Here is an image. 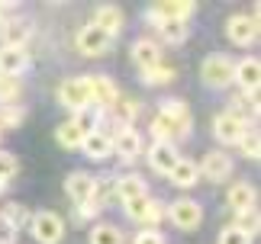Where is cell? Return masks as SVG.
<instances>
[{"label":"cell","mask_w":261,"mask_h":244,"mask_svg":"<svg viewBox=\"0 0 261 244\" xmlns=\"http://www.w3.org/2000/svg\"><path fill=\"white\" fill-rule=\"evenodd\" d=\"M7 187H10V183H0V193H7Z\"/></svg>","instance_id":"60d3db41"},{"label":"cell","mask_w":261,"mask_h":244,"mask_svg":"<svg viewBox=\"0 0 261 244\" xmlns=\"http://www.w3.org/2000/svg\"><path fill=\"white\" fill-rule=\"evenodd\" d=\"M197 4H190V0H165V4H152L145 10V23L152 26H162V23H171V19H177V23H187L190 16H194Z\"/></svg>","instance_id":"3957f363"},{"label":"cell","mask_w":261,"mask_h":244,"mask_svg":"<svg viewBox=\"0 0 261 244\" xmlns=\"http://www.w3.org/2000/svg\"><path fill=\"white\" fill-rule=\"evenodd\" d=\"M84 135H87V129H84V119H68V122H62V126L55 129V141L62 148H68V151H77L81 148V141H84Z\"/></svg>","instance_id":"d6986e66"},{"label":"cell","mask_w":261,"mask_h":244,"mask_svg":"<svg viewBox=\"0 0 261 244\" xmlns=\"http://www.w3.org/2000/svg\"><path fill=\"white\" fill-rule=\"evenodd\" d=\"M133 61L139 71L152 68V65H162V48H158V42H152V39H136L133 42Z\"/></svg>","instance_id":"44dd1931"},{"label":"cell","mask_w":261,"mask_h":244,"mask_svg":"<svg viewBox=\"0 0 261 244\" xmlns=\"http://www.w3.org/2000/svg\"><path fill=\"white\" fill-rule=\"evenodd\" d=\"M16 170H19V161L10 151H0V183H10L16 177Z\"/></svg>","instance_id":"e575fe53"},{"label":"cell","mask_w":261,"mask_h":244,"mask_svg":"<svg viewBox=\"0 0 261 244\" xmlns=\"http://www.w3.org/2000/svg\"><path fill=\"white\" fill-rule=\"evenodd\" d=\"M87 84H90V106H100V109H110L119 100V87L113 84L110 77L103 74H94V77H87Z\"/></svg>","instance_id":"9a60e30c"},{"label":"cell","mask_w":261,"mask_h":244,"mask_svg":"<svg viewBox=\"0 0 261 244\" xmlns=\"http://www.w3.org/2000/svg\"><path fill=\"white\" fill-rule=\"evenodd\" d=\"M255 187L252 183H232L226 193V202H229V209H236V212H245V209H255Z\"/></svg>","instance_id":"603a6c76"},{"label":"cell","mask_w":261,"mask_h":244,"mask_svg":"<svg viewBox=\"0 0 261 244\" xmlns=\"http://www.w3.org/2000/svg\"><path fill=\"white\" fill-rule=\"evenodd\" d=\"M180 161L177 155V145H168V141H152V148H148V167L155 170V174H171V167Z\"/></svg>","instance_id":"5bb4252c"},{"label":"cell","mask_w":261,"mask_h":244,"mask_svg":"<svg viewBox=\"0 0 261 244\" xmlns=\"http://www.w3.org/2000/svg\"><path fill=\"white\" fill-rule=\"evenodd\" d=\"M58 103L68 106L71 113H84L90 106V84L87 77H68L62 80V87H58Z\"/></svg>","instance_id":"277c9868"},{"label":"cell","mask_w":261,"mask_h":244,"mask_svg":"<svg viewBox=\"0 0 261 244\" xmlns=\"http://www.w3.org/2000/svg\"><path fill=\"white\" fill-rule=\"evenodd\" d=\"M94 26H97V29H103L110 39H116L119 33H123V10L113 7V4L97 7V13H94Z\"/></svg>","instance_id":"ffe728a7"},{"label":"cell","mask_w":261,"mask_h":244,"mask_svg":"<svg viewBox=\"0 0 261 244\" xmlns=\"http://www.w3.org/2000/svg\"><path fill=\"white\" fill-rule=\"evenodd\" d=\"M19 97H23V80L0 74V106H13Z\"/></svg>","instance_id":"4316f807"},{"label":"cell","mask_w":261,"mask_h":244,"mask_svg":"<svg viewBox=\"0 0 261 244\" xmlns=\"http://www.w3.org/2000/svg\"><path fill=\"white\" fill-rule=\"evenodd\" d=\"M0 244H16V228H10L4 219H0Z\"/></svg>","instance_id":"f35d334b"},{"label":"cell","mask_w":261,"mask_h":244,"mask_svg":"<svg viewBox=\"0 0 261 244\" xmlns=\"http://www.w3.org/2000/svg\"><path fill=\"white\" fill-rule=\"evenodd\" d=\"M23 122V109L19 106H0V129H16Z\"/></svg>","instance_id":"8d00e7d4"},{"label":"cell","mask_w":261,"mask_h":244,"mask_svg":"<svg viewBox=\"0 0 261 244\" xmlns=\"http://www.w3.org/2000/svg\"><path fill=\"white\" fill-rule=\"evenodd\" d=\"M232 225L239 231H245L248 238H255L258 235V209H245V212H236V222Z\"/></svg>","instance_id":"836d02e7"},{"label":"cell","mask_w":261,"mask_h":244,"mask_svg":"<svg viewBox=\"0 0 261 244\" xmlns=\"http://www.w3.org/2000/svg\"><path fill=\"white\" fill-rule=\"evenodd\" d=\"M113 193H116L119 202H126V199H136V196H145V193H148V183L139 177V174H126V177H116L113 180Z\"/></svg>","instance_id":"7402d4cb"},{"label":"cell","mask_w":261,"mask_h":244,"mask_svg":"<svg viewBox=\"0 0 261 244\" xmlns=\"http://www.w3.org/2000/svg\"><path fill=\"white\" fill-rule=\"evenodd\" d=\"M81 151L90 161H107L113 155V138H110L107 132H100V129H87V135L81 141Z\"/></svg>","instance_id":"2e32d148"},{"label":"cell","mask_w":261,"mask_h":244,"mask_svg":"<svg viewBox=\"0 0 261 244\" xmlns=\"http://www.w3.org/2000/svg\"><path fill=\"white\" fill-rule=\"evenodd\" d=\"M29 231H33V238L39 244H58L65 238V222H62V216L42 209V212H33V216H29Z\"/></svg>","instance_id":"7a4b0ae2"},{"label":"cell","mask_w":261,"mask_h":244,"mask_svg":"<svg viewBox=\"0 0 261 244\" xmlns=\"http://www.w3.org/2000/svg\"><path fill=\"white\" fill-rule=\"evenodd\" d=\"M90 244H123V231L116 225H107V222H97L94 228H90Z\"/></svg>","instance_id":"83f0119b"},{"label":"cell","mask_w":261,"mask_h":244,"mask_svg":"<svg viewBox=\"0 0 261 244\" xmlns=\"http://www.w3.org/2000/svg\"><path fill=\"white\" fill-rule=\"evenodd\" d=\"M123 209L133 222H142V225H158V219H162V206H158V199H152L148 193L145 196H136V199H126Z\"/></svg>","instance_id":"9c48e42d"},{"label":"cell","mask_w":261,"mask_h":244,"mask_svg":"<svg viewBox=\"0 0 261 244\" xmlns=\"http://www.w3.org/2000/svg\"><path fill=\"white\" fill-rule=\"evenodd\" d=\"M65 193H68V199H71L74 206H84V202H90V193H94V177L84 174V170L68 174L65 177Z\"/></svg>","instance_id":"e0dca14e"},{"label":"cell","mask_w":261,"mask_h":244,"mask_svg":"<svg viewBox=\"0 0 261 244\" xmlns=\"http://www.w3.org/2000/svg\"><path fill=\"white\" fill-rule=\"evenodd\" d=\"M29 36H33V23H29V19L7 16L4 23H0V42H4V48H23Z\"/></svg>","instance_id":"30bf717a"},{"label":"cell","mask_w":261,"mask_h":244,"mask_svg":"<svg viewBox=\"0 0 261 244\" xmlns=\"http://www.w3.org/2000/svg\"><path fill=\"white\" fill-rule=\"evenodd\" d=\"M197 167H200V174L206 180H213V183H223V180L232 177V158H229L226 151H206L203 164H197Z\"/></svg>","instance_id":"4fadbf2b"},{"label":"cell","mask_w":261,"mask_h":244,"mask_svg":"<svg viewBox=\"0 0 261 244\" xmlns=\"http://www.w3.org/2000/svg\"><path fill=\"white\" fill-rule=\"evenodd\" d=\"M158 33H162V39H165L168 45H180V42H187L190 26H187V23H177V19H171V23H162V26H158Z\"/></svg>","instance_id":"f1b7e54d"},{"label":"cell","mask_w":261,"mask_h":244,"mask_svg":"<svg viewBox=\"0 0 261 244\" xmlns=\"http://www.w3.org/2000/svg\"><path fill=\"white\" fill-rule=\"evenodd\" d=\"M226 36H229V42L232 45H252L255 39H258V16H248V13H236V16H229V23H226Z\"/></svg>","instance_id":"52a82bcc"},{"label":"cell","mask_w":261,"mask_h":244,"mask_svg":"<svg viewBox=\"0 0 261 244\" xmlns=\"http://www.w3.org/2000/svg\"><path fill=\"white\" fill-rule=\"evenodd\" d=\"M136 244H168L162 231H155V228H145V231H139L136 235Z\"/></svg>","instance_id":"74e56055"},{"label":"cell","mask_w":261,"mask_h":244,"mask_svg":"<svg viewBox=\"0 0 261 244\" xmlns=\"http://www.w3.org/2000/svg\"><path fill=\"white\" fill-rule=\"evenodd\" d=\"M232 84L245 90V97H255L261 87V61L258 58H242L232 71Z\"/></svg>","instance_id":"8fae6325"},{"label":"cell","mask_w":261,"mask_h":244,"mask_svg":"<svg viewBox=\"0 0 261 244\" xmlns=\"http://www.w3.org/2000/svg\"><path fill=\"white\" fill-rule=\"evenodd\" d=\"M116 113V119H119V126H129V122H136V113H139V103L136 100H129V97H119L113 106H110Z\"/></svg>","instance_id":"d6a6232c"},{"label":"cell","mask_w":261,"mask_h":244,"mask_svg":"<svg viewBox=\"0 0 261 244\" xmlns=\"http://www.w3.org/2000/svg\"><path fill=\"white\" fill-rule=\"evenodd\" d=\"M145 151V138L142 132H139L136 126H119L116 138H113V155H119L129 164V161H136L139 155Z\"/></svg>","instance_id":"8992f818"},{"label":"cell","mask_w":261,"mask_h":244,"mask_svg":"<svg viewBox=\"0 0 261 244\" xmlns=\"http://www.w3.org/2000/svg\"><path fill=\"white\" fill-rule=\"evenodd\" d=\"M232 71H236V61L223 55V52H213L203 58V65H200V80L210 87V90H226L232 84Z\"/></svg>","instance_id":"6da1fadb"},{"label":"cell","mask_w":261,"mask_h":244,"mask_svg":"<svg viewBox=\"0 0 261 244\" xmlns=\"http://www.w3.org/2000/svg\"><path fill=\"white\" fill-rule=\"evenodd\" d=\"M4 13H7V4H0V23H4V19H7Z\"/></svg>","instance_id":"ab89813d"},{"label":"cell","mask_w":261,"mask_h":244,"mask_svg":"<svg viewBox=\"0 0 261 244\" xmlns=\"http://www.w3.org/2000/svg\"><path fill=\"white\" fill-rule=\"evenodd\" d=\"M168 219H171V225H177L180 231H194V228H200V222H203V209H200V202H194V199H174L171 206H168Z\"/></svg>","instance_id":"5b68a950"},{"label":"cell","mask_w":261,"mask_h":244,"mask_svg":"<svg viewBox=\"0 0 261 244\" xmlns=\"http://www.w3.org/2000/svg\"><path fill=\"white\" fill-rule=\"evenodd\" d=\"M245 129H248V126H245V122L239 119L236 113H229V109H226V113H219V116L213 119V135H216L219 145H236V141L242 138V132H245Z\"/></svg>","instance_id":"7c38bea8"},{"label":"cell","mask_w":261,"mask_h":244,"mask_svg":"<svg viewBox=\"0 0 261 244\" xmlns=\"http://www.w3.org/2000/svg\"><path fill=\"white\" fill-rule=\"evenodd\" d=\"M168 180L174 183V187L180 190H190L194 183L200 180V167H197V161H187V158H180L177 164L171 167V174H168Z\"/></svg>","instance_id":"cb8c5ba5"},{"label":"cell","mask_w":261,"mask_h":244,"mask_svg":"<svg viewBox=\"0 0 261 244\" xmlns=\"http://www.w3.org/2000/svg\"><path fill=\"white\" fill-rule=\"evenodd\" d=\"M113 39H110L103 29H97L94 23H87L81 33H77V52L87 55V58H97V55H107Z\"/></svg>","instance_id":"ba28073f"},{"label":"cell","mask_w":261,"mask_h":244,"mask_svg":"<svg viewBox=\"0 0 261 244\" xmlns=\"http://www.w3.org/2000/svg\"><path fill=\"white\" fill-rule=\"evenodd\" d=\"M216 244H252V238L245 235V231H239L236 225H226L223 231H219V238Z\"/></svg>","instance_id":"d590c367"},{"label":"cell","mask_w":261,"mask_h":244,"mask_svg":"<svg viewBox=\"0 0 261 244\" xmlns=\"http://www.w3.org/2000/svg\"><path fill=\"white\" fill-rule=\"evenodd\" d=\"M0 219L7 222L10 228H23V225H29V209L26 206H19V202H7L4 206V212H0Z\"/></svg>","instance_id":"f546056e"},{"label":"cell","mask_w":261,"mask_h":244,"mask_svg":"<svg viewBox=\"0 0 261 244\" xmlns=\"http://www.w3.org/2000/svg\"><path fill=\"white\" fill-rule=\"evenodd\" d=\"M29 58L23 48H0V74H10V77H19L26 71Z\"/></svg>","instance_id":"d4e9b609"},{"label":"cell","mask_w":261,"mask_h":244,"mask_svg":"<svg viewBox=\"0 0 261 244\" xmlns=\"http://www.w3.org/2000/svg\"><path fill=\"white\" fill-rule=\"evenodd\" d=\"M174 74L177 71L171 65H152V68H145L139 77H142V84H148V87H162V84H171Z\"/></svg>","instance_id":"484cf974"},{"label":"cell","mask_w":261,"mask_h":244,"mask_svg":"<svg viewBox=\"0 0 261 244\" xmlns=\"http://www.w3.org/2000/svg\"><path fill=\"white\" fill-rule=\"evenodd\" d=\"M110 202H116V193H113V180H94V193H90V206L103 209Z\"/></svg>","instance_id":"4dcf8cb0"},{"label":"cell","mask_w":261,"mask_h":244,"mask_svg":"<svg viewBox=\"0 0 261 244\" xmlns=\"http://www.w3.org/2000/svg\"><path fill=\"white\" fill-rule=\"evenodd\" d=\"M236 145H239V151H242L245 158H252V161L261 158V138H258V132H255V129H245V132H242V138H239Z\"/></svg>","instance_id":"1f68e13d"},{"label":"cell","mask_w":261,"mask_h":244,"mask_svg":"<svg viewBox=\"0 0 261 244\" xmlns=\"http://www.w3.org/2000/svg\"><path fill=\"white\" fill-rule=\"evenodd\" d=\"M158 116H165L171 122L180 138L190 135V109H187V103H180V100H165V103L158 106Z\"/></svg>","instance_id":"ac0fdd59"}]
</instances>
